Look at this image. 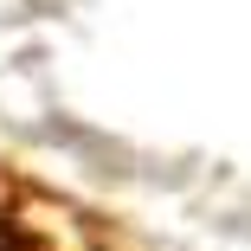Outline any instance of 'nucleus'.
<instances>
[{
    "mask_svg": "<svg viewBox=\"0 0 251 251\" xmlns=\"http://www.w3.org/2000/svg\"><path fill=\"white\" fill-rule=\"evenodd\" d=\"M0 251H103V238L71 200L0 168Z\"/></svg>",
    "mask_w": 251,
    "mask_h": 251,
    "instance_id": "1",
    "label": "nucleus"
}]
</instances>
